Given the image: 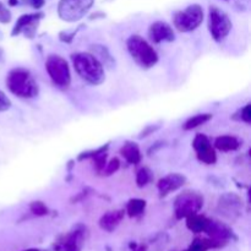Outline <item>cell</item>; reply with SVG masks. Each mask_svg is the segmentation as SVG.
Listing matches in <instances>:
<instances>
[{
  "instance_id": "cell-1",
  "label": "cell",
  "mask_w": 251,
  "mask_h": 251,
  "mask_svg": "<svg viewBox=\"0 0 251 251\" xmlns=\"http://www.w3.org/2000/svg\"><path fill=\"white\" fill-rule=\"evenodd\" d=\"M71 61L75 71L83 81L93 86L104 82V66L93 54L85 51L74 53L71 54Z\"/></svg>"
},
{
  "instance_id": "cell-2",
  "label": "cell",
  "mask_w": 251,
  "mask_h": 251,
  "mask_svg": "<svg viewBox=\"0 0 251 251\" xmlns=\"http://www.w3.org/2000/svg\"><path fill=\"white\" fill-rule=\"evenodd\" d=\"M6 87L12 95L19 98H34L38 96L39 87L36 80L28 70L24 68H16L9 71L6 76Z\"/></svg>"
},
{
  "instance_id": "cell-3",
  "label": "cell",
  "mask_w": 251,
  "mask_h": 251,
  "mask_svg": "<svg viewBox=\"0 0 251 251\" xmlns=\"http://www.w3.org/2000/svg\"><path fill=\"white\" fill-rule=\"evenodd\" d=\"M126 48L132 60L142 69H151L158 63V54L153 47L141 36H130L126 41Z\"/></svg>"
},
{
  "instance_id": "cell-4",
  "label": "cell",
  "mask_w": 251,
  "mask_h": 251,
  "mask_svg": "<svg viewBox=\"0 0 251 251\" xmlns=\"http://www.w3.org/2000/svg\"><path fill=\"white\" fill-rule=\"evenodd\" d=\"M203 206V196L199 191L185 190L179 194L174 201V213L178 220L199 213Z\"/></svg>"
},
{
  "instance_id": "cell-5",
  "label": "cell",
  "mask_w": 251,
  "mask_h": 251,
  "mask_svg": "<svg viewBox=\"0 0 251 251\" xmlns=\"http://www.w3.org/2000/svg\"><path fill=\"white\" fill-rule=\"evenodd\" d=\"M46 70L53 83L60 88H66L71 83L70 66L63 56L51 54L46 60Z\"/></svg>"
},
{
  "instance_id": "cell-6",
  "label": "cell",
  "mask_w": 251,
  "mask_h": 251,
  "mask_svg": "<svg viewBox=\"0 0 251 251\" xmlns=\"http://www.w3.org/2000/svg\"><path fill=\"white\" fill-rule=\"evenodd\" d=\"M203 9L201 5H189L185 10L174 14L173 24L179 32H193L202 24Z\"/></svg>"
},
{
  "instance_id": "cell-7",
  "label": "cell",
  "mask_w": 251,
  "mask_h": 251,
  "mask_svg": "<svg viewBox=\"0 0 251 251\" xmlns=\"http://www.w3.org/2000/svg\"><path fill=\"white\" fill-rule=\"evenodd\" d=\"M232 21L223 10L217 6H210L208 10V31L216 42H222L232 29Z\"/></svg>"
},
{
  "instance_id": "cell-8",
  "label": "cell",
  "mask_w": 251,
  "mask_h": 251,
  "mask_svg": "<svg viewBox=\"0 0 251 251\" xmlns=\"http://www.w3.org/2000/svg\"><path fill=\"white\" fill-rule=\"evenodd\" d=\"M95 0H60L58 4V15L63 21L76 22L85 17Z\"/></svg>"
},
{
  "instance_id": "cell-9",
  "label": "cell",
  "mask_w": 251,
  "mask_h": 251,
  "mask_svg": "<svg viewBox=\"0 0 251 251\" xmlns=\"http://www.w3.org/2000/svg\"><path fill=\"white\" fill-rule=\"evenodd\" d=\"M44 17L43 12H33V14L22 15L17 19L16 24L12 27L11 36H19L24 34L27 38H33L36 34L38 25L41 20Z\"/></svg>"
},
{
  "instance_id": "cell-10",
  "label": "cell",
  "mask_w": 251,
  "mask_h": 251,
  "mask_svg": "<svg viewBox=\"0 0 251 251\" xmlns=\"http://www.w3.org/2000/svg\"><path fill=\"white\" fill-rule=\"evenodd\" d=\"M193 147L198 154L199 161L205 164H215L217 161V154L211 145L208 137L203 134H198L193 141Z\"/></svg>"
},
{
  "instance_id": "cell-11",
  "label": "cell",
  "mask_w": 251,
  "mask_h": 251,
  "mask_svg": "<svg viewBox=\"0 0 251 251\" xmlns=\"http://www.w3.org/2000/svg\"><path fill=\"white\" fill-rule=\"evenodd\" d=\"M150 41L154 44L163 42H173L176 39V33L169 24L164 21H156L149 28Z\"/></svg>"
},
{
  "instance_id": "cell-12",
  "label": "cell",
  "mask_w": 251,
  "mask_h": 251,
  "mask_svg": "<svg viewBox=\"0 0 251 251\" xmlns=\"http://www.w3.org/2000/svg\"><path fill=\"white\" fill-rule=\"evenodd\" d=\"M185 183H186V178L180 173H172V174H168V176H163L162 179H159L158 184H157L159 196H161V198L168 196L169 194L174 193V191L183 188Z\"/></svg>"
},
{
  "instance_id": "cell-13",
  "label": "cell",
  "mask_w": 251,
  "mask_h": 251,
  "mask_svg": "<svg viewBox=\"0 0 251 251\" xmlns=\"http://www.w3.org/2000/svg\"><path fill=\"white\" fill-rule=\"evenodd\" d=\"M242 199L233 193H227L222 195L218 201V208L221 212L225 213L226 216H234L239 215L240 210H242Z\"/></svg>"
},
{
  "instance_id": "cell-14",
  "label": "cell",
  "mask_w": 251,
  "mask_h": 251,
  "mask_svg": "<svg viewBox=\"0 0 251 251\" xmlns=\"http://www.w3.org/2000/svg\"><path fill=\"white\" fill-rule=\"evenodd\" d=\"M207 233L208 238L213 240H217V242L225 244L228 239L233 237V232L228 226L223 225V223L218 222V221H210V225H208L206 232Z\"/></svg>"
},
{
  "instance_id": "cell-15",
  "label": "cell",
  "mask_w": 251,
  "mask_h": 251,
  "mask_svg": "<svg viewBox=\"0 0 251 251\" xmlns=\"http://www.w3.org/2000/svg\"><path fill=\"white\" fill-rule=\"evenodd\" d=\"M83 242V230L76 229L69 233L58 245L60 251H81V245Z\"/></svg>"
},
{
  "instance_id": "cell-16",
  "label": "cell",
  "mask_w": 251,
  "mask_h": 251,
  "mask_svg": "<svg viewBox=\"0 0 251 251\" xmlns=\"http://www.w3.org/2000/svg\"><path fill=\"white\" fill-rule=\"evenodd\" d=\"M124 218V211L115 210L104 213L100 220V227L105 232H113Z\"/></svg>"
},
{
  "instance_id": "cell-17",
  "label": "cell",
  "mask_w": 251,
  "mask_h": 251,
  "mask_svg": "<svg viewBox=\"0 0 251 251\" xmlns=\"http://www.w3.org/2000/svg\"><path fill=\"white\" fill-rule=\"evenodd\" d=\"M120 154L129 164H139L142 158L139 145L131 141H127L123 145L120 149Z\"/></svg>"
},
{
  "instance_id": "cell-18",
  "label": "cell",
  "mask_w": 251,
  "mask_h": 251,
  "mask_svg": "<svg viewBox=\"0 0 251 251\" xmlns=\"http://www.w3.org/2000/svg\"><path fill=\"white\" fill-rule=\"evenodd\" d=\"M210 221L211 220H208L205 216L195 213V215L186 217V227L193 233H205L208 225H210Z\"/></svg>"
},
{
  "instance_id": "cell-19",
  "label": "cell",
  "mask_w": 251,
  "mask_h": 251,
  "mask_svg": "<svg viewBox=\"0 0 251 251\" xmlns=\"http://www.w3.org/2000/svg\"><path fill=\"white\" fill-rule=\"evenodd\" d=\"M215 147L222 152L237 151L240 147V141L237 137L230 136V135H225V136H220L216 139Z\"/></svg>"
},
{
  "instance_id": "cell-20",
  "label": "cell",
  "mask_w": 251,
  "mask_h": 251,
  "mask_svg": "<svg viewBox=\"0 0 251 251\" xmlns=\"http://www.w3.org/2000/svg\"><path fill=\"white\" fill-rule=\"evenodd\" d=\"M92 51L93 55L100 61L103 66H108V68H113L115 65V60L112 56L110 51L108 50V48L105 46H100V44H95L92 46Z\"/></svg>"
},
{
  "instance_id": "cell-21",
  "label": "cell",
  "mask_w": 251,
  "mask_h": 251,
  "mask_svg": "<svg viewBox=\"0 0 251 251\" xmlns=\"http://www.w3.org/2000/svg\"><path fill=\"white\" fill-rule=\"evenodd\" d=\"M222 245L225 244L217 242V240L211 239V238H206V239L198 238V239H195L191 243L190 247H189L185 251H207L210 249H215V248H220L222 247Z\"/></svg>"
},
{
  "instance_id": "cell-22",
  "label": "cell",
  "mask_w": 251,
  "mask_h": 251,
  "mask_svg": "<svg viewBox=\"0 0 251 251\" xmlns=\"http://www.w3.org/2000/svg\"><path fill=\"white\" fill-rule=\"evenodd\" d=\"M213 115L210 114V113H205V114H196L194 117L189 118L183 125L184 130H193L196 129V127L201 126V125L206 124V123L210 122L212 119Z\"/></svg>"
},
{
  "instance_id": "cell-23",
  "label": "cell",
  "mask_w": 251,
  "mask_h": 251,
  "mask_svg": "<svg viewBox=\"0 0 251 251\" xmlns=\"http://www.w3.org/2000/svg\"><path fill=\"white\" fill-rule=\"evenodd\" d=\"M146 208V201L142 199H131L126 205V213L130 217H137L142 215Z\"/></svg>"
},
{
  "instance_id": "cell-24",
  "label": "cell",
  "mask_w": 251,
  "mask_h": 251,
  "mask_svg": "<svg viewBox=\"0 0 251 251\" xmlns=\"http://www.w3.org/2000/svg\"><path fill=\"white\" fill-rule=\"evenodd\" d=\"M152 180V172L147 167L140 169L136 174V184L139 188H145Z\"/></svg>"
},
{
  "instance_id": "cell-25",
  "label": "cell",
  "mask_w": 251,
  "mask_h": 251,
  "mask_svg": "<svg viewBox=\"0 0 251 251\" xmlns=\"http://www.w3.org/2000/svg\"><path fill=\"white\" fill-rule=\"evenodd\" d=\"M29 210H31V212L34 216H39V217L41 216H46L48 213V208H47V206L42 201H33V202H31Z\"/></svg>"
},
{
  "instance_id": "cell-26",
  "label": "cell",
  "mask_w": 251,
  "mask_h": 251,
  "mask_svg": "<svg viewBox=\"0 0 251 251\" xmlns=\"http://www.w3.org/2000/svg\"><path fill=\"white\" fill-rule=\"evenodd\" d=\"M107 152H102V153H98L96 154L95 157H92L93 162H95V167H96V171L98 173H102L104 171V167L107 164Z\"/></svg>"
},
{
  "instance_id": "cell-27",
  "label": "cell",
  "mask_w": 251,
  "mask_h": 251,
  "mask_svg": "<svg viewBox=\"0 0 251 251\" xmlns=\"http://www.w3.org/2000/svg\"><path fill=\"white\" fill-rule=\"evenodd\" d=\"M108 149H109V144H105V145H103V146L98 147L97 150H93V151L83 152V153H81L80 156L77 157V159H78V161H82V159L92 158V157H95L96 154L102 153V152H107V151H108Z\"/></svg>"
},
{
  "instance_id": "cell-28",
  "label": "cell",
  "mask_w": 251,
  "mask_h": 251,
  "mask_svg": "<svg viewBox=\"0 0 251 251\" xmlns=\"http://www.w3.org/2000/svg\"><path fill=\"white\" fill-rule=\"evenodd\" d=\"M119 168H120V161L118 158H113L105 164L103 173H104L105 176H112V174L117 173Z\"/></svg>"
},
{
  "instance_id": "cell-29",
  "label": "cell",
  "mask_w": 251,
  "mask_h": 251,
  "mask_svg": "<svg viewBox=\"0 0 251 251\" xmlns=\"http://www.w3.org/2000/svg\"><path fill=\"white\" fill-rule=\"evenodd\" d=\"M12 19V15L11 11L0 1V22L1 24H9Z\"/></svg>"
},
{
  "instance_id": "cell-30",
  "label": "cell",
  "mask_w": 251,
  "mask_h": 251,
  "mask_svg": "<svg viewBox=\"0 0 251 251\" xmlns=\"http://www.w3.org/2000/svg\"><path fill=\"white\" fill-rule=\"evenodd\" d=\"M239 120L247 123V124H250L251 123V104L248 103L243 109L239 110Z\"/></svg>"
},
{
  "instance_id": "cell-31",
  "label": "cell",
  "mask_w": 251,
  "mask_h": 251,
  "mask_svg": "<svg viewBox=\"0 0 251 251\" xmlns=\"http://www.w3.org/2000/svg\"><path fill=\"white\" fill-rule=\"evenodd\" d=\"M11 107V100L10 98L0 90V112H6Z\"/></svg>"
},
{
  "instance_id": "cell-32",
  "label": "cell",
  "mask_w": 251,
  "mask_h": 251,
  "mask_svg": "<svg viewBox=\"0 0 251 251\" xmlns=\"http://www.w3.org/2000/svg\"><path fill=\"white\" fill-rule=\"evenodd\" d=\"M25 4L29 5V6H32L33 9L36 10H39L41 7L44 6V4H46V0H24Z\"/></svg>"
},
{
  "instance_id": "cell-33",
  "label": "cell",
  "mask_w": 251,
  "mask_h": 251,
  "mask_svg": "<svg viewBox=\"0 0 251 251\" xmlns=\"http://www.w3.org/2000/svg\"><path fill=\"white\" fill-rule=\"evenodd\" d=\"M76 36V31L71 32V33H69V32H61L60 34H59V38H60L61 42H65V43H70L71 41L74 39V37Z\"/></svg>"
},
{
  "instance_id": "cell-34",
  "label": "cell",
  "mask_w": 251,
  "mask_h": 251,
  "mask_svg": "<svg viewBox=\"0 0 251 251\" xmlns=\"http://www.w3.org/2000/svg\"><path fill=\"white\" fill-rule=\"evenodd\" d=\"M157 129H158V126H149L146 130H144V131L141 132V135H140V137H146V136H149V135L151 134V132H153L154 130H157Z\"/></svg>"
},
{
  "instance_id": "cell-35",
  "label": "cell",
  "mask_w": 251,
  "mask_h": 251,
  "mask_svg": "<svg viewBox=\"0 0 251 251\" xmlns=\"http://www.w3.org/2000/svg\"><path fill=\"white\" fill-rule=\"evenodd\" d=\"M17 4H19V0H9L10 6H16Z\"/></svg>"
},
{
  "instance_id": "cell-36",
  "label": "cell",
  "mask_w": 251,
  "mask_h": 251,
  "mask_svg": "<svg viewBox=\"0 0 251 251\" xmlns=\"http://www.w3.org/2000/svg\"><path fill=\"white\" fill-rule=\"evenodd\" d=\"M2 59H4V50L0 48V61H2Z\"/></svg>"
},
{
  "instance_id": "cell-37",
  "label": "cell",
  "mask_w": 251,
  "mask_h": 251,
  "mask_svg": "<svg viewBox=\"0 0 251 251\" xmlns=\"http://www.w3.org/2000/svg\"><path fill=\"white\" fill-rule=\"evenodd\" d=\"M146 249H145V247H139V248H135L134 251H145Z\"/></svg>"
},
{
  "instance_id": "cell-38",
  "label": "cell",
  "mask_w": 251,
  "mask_h": 251,
  "mask_svg": "<svg viewBox=\"0 0 251 251\" xmlns=\"http://www.w3.org/2000/svg\"><path fill=\"white\" fill-rule=\"evenodd\" d=\"M24 251H39L38 249H27V250H24Z\"/></svg>"
}]
</instances>
